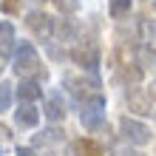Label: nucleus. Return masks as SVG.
Returning a JSON list of instances; mask_svg holds the SVG:
<instances>
[{
    "label": "nucleus",
    "mask_w": 156,
    "mask_h": 156,
    "mask_svg": "<svg viewBox=\"0 0 156 156\" xmlns=\"http://www.w3.org/2000/svg\"><path fill=\"white\" fill-rule=\"evenodd\" d=\"M14 71L23 77L40 71V54L34 48V43H26V40H17V48H14Z\"/></svg>",
    "instance_id": "1"
},
{
    "label": "nucleus",
    "mask_w": 156,
    "mask_h": 156,
    "mask_svg": "<svg viewBox=\"0 0 156 156\" xmlns=\"http://www.w3.org/2000/svg\"><path fill=\"white\" fill-rule=\"evenodd\" d=\"M105 119V99L94 94V97H85L82 99V108H80V122L85 131H97Z\"/></svg>",
    "instance_id": "2"
},
{
    "label": "nucleus",
    "mask_w": 156,
    "mask_h": 156,
    "mask_svg": "<svg viewBox=\"0 0 156 156\" xmlns=\"http://www.w3.org/2000/svg\"><path fill=\"white\" fill-rule=\"evenodd\" d=\"M119 133L128 139V145H148L153 139L151 128L145 125V122H139V119H131V116L119 119Z\"/></svg>",
    "instance_id": "3"
},
{
    "label": "nucleus",
    "mask_w": 156,
    "mask_h": 156,
    "mask_svg": "<svg viewBox=\"0 0 156 156\" xmlns=\"http://www.w3.org/2000/svg\"><path fill=\"white\" fill-rule=\"evenodd\" d=\"M71 60L77 62V66H82V68H88V71H97L99 68V48L97 45H77L74 51H71Z\"/></svg>",
    "instance_id": "4"
},
{
    "label": "nucleus",
    "mask_w": 156,
    "mask_h": 156,
    "mask_svg": "<svg viewBox=\"0 0 156 156\" xmlns=\"http://www.w3.org/2000/svg\"><path fill=\"white\" fill-rule=\"evenodd\" d=\"M26 26L31 29V34H37V37H51L54 34V20L45 12H29V17H26Z\"/></svg>",
    "instance_id": "5"
},
{
    "label": "nucleus",
    "mask_w": 156,
    "mask_h": 156,
    "mask_svg": "<svg viewBox=\"0 0 156 156\" xmlns=\"http://www.w3.org/2000/svg\"><path fill=\"white\" fill-rule=\"evenodd\" d=\"M17 48V37H14V26L3 20L0 23V57H14Z\"/></svg>",
    "instance_id": "6"
},
{
    "label": "nucleus",
    "mask_w": 156,
    "mask_h": 156,
    "mask_svg": "<svg viewBox=\"0 0 156 156\" xmlns=\"http://www.w3.org/2000/svg\"><path fill=\"white\" fill-rule=\"evenodd\" d=\"M14 119H17V125H20V128H34V125L40 122V111L31 102H20V105H17V111H14Z\"/></svg>",
    "instance_id": "7"
},
{
    "label": "nucleus",
    "mask_w": 156,
    "mask_h": 156,
    "mask_svg": "<svg viewBox=\"0 0 156 156\" xmlns=\"http://www.w3.org/2000/svg\"><path fill=\"white\" fill-rule=\"evenodd\" d=\"M128 105H131V111H136V114H153V99H151V94L148 91H131L128 94Z\"/></svg>",
    "instance_id": "8"
},
{
    "label": "nucleus",
    "mask_w": 156,
    "mask_h": 156,
    "mask_svg": "<svg viewBox=\"0 0 156 156\" xmlns=\"http://www.w3.org/2000/svg\"><path fill=\"white\" fill-rule=\"evenodd\" d=\"M43 114H45L48 122H62V119H66V102H62V97L60 94H51L48 99H45Z\"/></svg>",
    "instance_id": "9"
},
{
    "label": "nucleus",
    "mask_w": 156,
    "mask_h": 156,
    "mask_svg": "<svg viewBox=\"0 0 156 156\" xmlns=\"http://www.w3.org/2000/svg\"><path fill=\"white\" fill-rule=\"evenodd\" d=\"M40 82L37 80H23L20 85H17V99H23V102H34V99L40 97Z\"/></svg>",
    "instance_id": "10"
},
{
    "label": "nucleus",
    "mask_w": 156,
    "mask_h": 156,
    "mask_svg": "<svg viewBox=\"0 0 156 156\" xmlns=\"http://www.w3.org/2000/svg\"><path fill=\"white\" fill-rule=\"evenodd\" d=\"M54 34H57L62 43H71L77 37V23L74 20H54Z\"/></svg>",
    "instance_id": "11"
},
{
    "label": "nucleus",
    "mask_w": 156,
    "mask_h": 156,
    "mask_svg": "<svg viewBox=\"0 0 156 156\" xmlns=\"http://www.w3.org/2000/svg\"><path fill=\"white\" fill-rule=\"evenodd\" d=\"M142 43L148 45V51L156 57V20H145L142 23Z\"/></svg>",
    "instance_id": "12"
},
{
    "label": "nucleus",
    "mask_w": 156,
    "mask_h": 156,
    "mask_svg": "<svg viewBox=\"0 0 156 156\" xmlns=\"http://www.w3.org/2000/svg\"><path fill=\"white\" fill-rule=\"evenodd\" d=\"M62 142V131L60 128H45V131H40L37 136H34V145H57Z\"/></svg>",
    "instance_id": "13"
},
{
    "label": "nucleus",
    "mask_w": 156,
    "mask_h": 156,
    "mask_svg": "<svg viewBox=\"0 0 156 156\" xmlns=\"http://www.w3.org/2000/svg\"><path fill=\"white\" fill-rule=\"evenodd\" d=\"M131 6H133V0H111L108 3V12H111V17H125V14H131Z\"/></svg>",
    "instance_id": "14"
},
{
    "label": "nucleus",
    "mask_w": 156,
    "mask_h": 156,
    "mask_svg": "<svg viewBox=\"0 0 156 156\" xmlns=\"http://www.w3.org/2000/svg\"><path fill=\"white\" fill-rule=\"evenodd\" d=\"M74 156H99V148L94 142L80 139V142H74Z\"/></svg>",
    "instance_id": "15"
},
{
    "label": "nucleus",
    "mask_w": 156,
    "mask_h": 156,
    "mask_svg": "<svg viewBox=\"0 0 156 156\" xmlns=\"http://www.w3.org/2000/svg\"><path fill=\"white\" fill-rule=\"evenodd\" d=\"M12 97H14L12 85H9V82H0V114L12 108Z\"/></svg>",
    "instance_id": "16"
},
{
    "label": "nucleus",
    "mask_w": 156,
    "mask_h": 156,
    "mask_svg": "<svg viewBox=\"0 0 156 156\" xmlns=\"http://www.w3.org/2000/svg\"><path fill=\"white\" fill-rule=\"evenodd\" d=\"M54 6H57L60 14H74L80 9V0H54Z\"/></svg>",
    "instance_id": "17"
},
{
    "label": "nucleus",
    "mask_w": 156,
    "mask_h": 156,
    "mask_svg": "<svg viewBox=\"0 0 156 156\" xmlns=\"http://www.w3.org/2000/svg\"><path fill=\"white\" fill-rule=\"evenodd\" d=\"M66 85H68V91H71L77 99H82V88H85V82H82V80H71V77H68Z\"/></svg>",
    "instance_id": "18"
},
{
    "label": "nucleus",
    "mask_w": 156,
    "mask_h": 156,
    "mask_svg": "<svg viewBox=\"0 0 156 156\" xmlns=\"http://www.w3.org/2000/svg\"><path fill=\"white\" fill-rule=\"evenodd\" d=\"M111 156H145V153H139L133 145H122V148H114V153H111Z\"/></svg>",
    "instance_id": "19"
},
{
    "label": "nucleus",
    "mask_w": 156,
    "mask_h": 156,
    "mask_svg": "<svg viewBox=\"0 0 156 156\" xmlns=\"http://www.w3.org/2000/svg\"><path fill=\"white\" fill-rule=\"evenodd\" d=\"M17 156H34L31 148H17Z\"/></svg>",
    "instance_id": "20"
},
{
    "label": "nucleus",
    "mask_w": 156,
    "mask_h": 156,
    "mask_svg": "<svg viewBox=\"0 0 156 156\" xmlns=\"http://www.w3.org/2000/svg\"><path fill=\"white\" fill-rule=\"evenodd\" d=\"M148 94H151V99H156V80H153V85H151V91H148Z\"/></svg>",
    "instance_id": "21"
},
{
    "label": "nucleus",
    "mask_w": 156,
    "mask_h": 156,
    "mask_svg": "<svg viewBox=\"0 0 156 156\" xmlns=\"http://www.w3.org/2000/svg\"><path fill=\"white\" fill-rule=\"evenodd\" d=\"M29 3H34V6H43V0H29Z\"/></svg>",
    "instance_id": "22"
},
{
    "label": "nucleus",
    "mask_w": 156,
    "mask_h": 156,
    "mask_svg": "<svg viewBox=\"0 0 156 156\" xmlns=\"http://www.w3.org/2000/svg\"><path fill=\"white\" fill-rule=\"evenodd\" d=\"M0 74H3V57H0Z\"/></svg>",
    "instance_id": "23"
}]
</instances>
